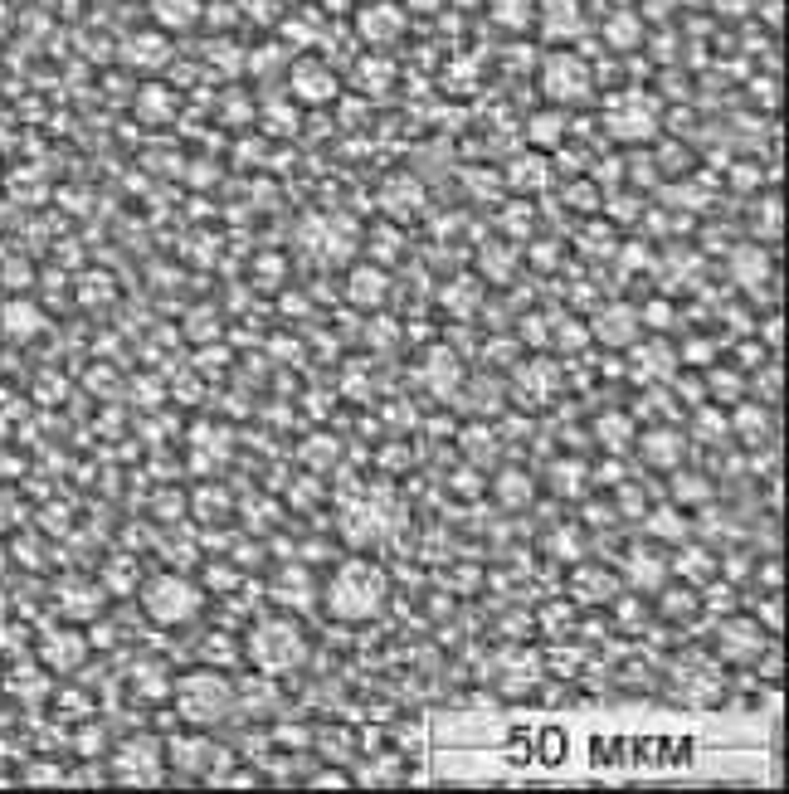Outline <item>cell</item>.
Masks as SVG:
<instances>
[{
  "label": "cell",
  "mask_w": 789,
  "mask_h": 794,
  "mask_svg": "<svg viewBox=\"0 0 789 794\" xmlns=\"http://www.w3.org/2000/svg\"><path fill=\"white\" fill-rule=\"evenodd\" d=\"M293 78H298V98H312V103H317V98H332V78L322 74L317 64H312V69L302 64Z\"/></svg>",
  "instance_id": "obj_24"
},
{
  "label": "cell",
  "mask_w": 789,
  "mask_h": 794,
  "mask_svg": "<svg viewBox=\"0 0 789 794\" xmlns=\"http://www.w3.org/2000/svg\"><path fill=\"white\" fill-rule=\"evenodd\" d=\"M307 653H312V639H307V629H302L293 614H263L259 624L244 634V658L254 663V673L263 678H288V673H298L302 663H307Z\"/></svg>",
  "instance_id": "obj_2"
},
{
  "label": "cell",
  "mask_w": 789,
  "mask_h": 794,
  "mask_svg": "<svg viewBox=\"0 0 789 794\" xmlns=\"http://www.w3.org/2000/svg\"><path fill=\"white\" fill-rule=\"evenodd\" d=\"M580 546H585V536H580V531H556V536H551V551H556L561 561H570Z\"/></svg>",
  "instance_id": "obj_28"
},
{
  "label": "cell",
  "mask_w": 789,
  "mask_h": 794,
  "mask_svg": "<svg viewBox=\"0 0 789 794\" xmlns=\"http://www.w3.org/2000/svg\"><path fill=\"white\" fill-rule=\"evenodd\" d=\"M600 337L609 341V346H629V341L639 337V317H634L629 307H619V312L609 307V312L600 317Z\"/></svg>",
  "instance_id": "obj_18"
},
{
  "label": "cell",
  "mask_w": 789,
  "mask_h": 794,
  "mask_svg": "<svg viewBox=\"0 0 789 794\" xmlns=\"http://www.w3.org/2000/svg\"><path fill=\"white\" fill-rule=\"evenodd\" d=\"M595 434H600V444L609 449V454H624L629 444H634V434H639V424H634V415H600L595 419Z\"/></svg>",
  "instance_id": "obj_15"
},
{
  "label": "cell",
  "mask_w": 789,
  "mask_h": 794,
  "mask_svg": "<svg viewBox=\"0 0 789 794\" xmlns=\"http://www.w3.org/2000/svg\"><path fill=\"white\" fill-rule=\"evenodd\" d=\"M492 492H497V502H502V507H512V512H522L526 502H531V492H536V483L526 478L522 468H502V478L492 483Z\"/></svg>",
  "instance_id": "obj_16"
},
{
  "label": "cell",
  "mask_w": 789,
  "mask_h": 794,
  "mask_svg": "<svg viewBox=\"0 0 789 794\" xmlns=\"http://www.w3.org/2000/svg\"><path fill=\"white\" fill-rule=\"evenodd\" d=\"M39 658H44V668H78L88 658V639L74 629H54L39 643Z\"/></svg>",
  "instance_id": "obj_11"
},
{
  "label": "cell",
  "mask_w": 789,
  "mask_h": 794,
  "mask_svg": "<svg viewBox=\"0 0 789 794\" xmlns=\"http://www.w3.org/2000/svg\"><path fill=\"white\" fill-rule=\"evenodd\" d=\"M142 609H147L151 624L176 629V624L200 619V609H205V590H200L190 575H181V570H161V575H151L147 585H142Z\"/></svg>",
  "instance_id": "obj_4"
},
{
  "label": "cell",
  "mask_w": 789,
  "mask_h": 794,
  "mask_svg": "<svg viewBox=\"0 0 789 794\" xmlns=\"http://www.w3.org/2000/svg\"><path fill=\"white\" fill-rule=\"evenodd\" d=\"M113 780L117 785H156L166 775V746L156 736H132L113 751Z\"/></svg>",
  "instance_id": "obj_5"
},
{
  "label": "cell",
  "mask_w": 789,
  "mask_h": 794,
  "mask_svg": "<svg viewBox=\"0 0 789 794\" xmlns=\"http://www.w3.org/2000/svg\"><path fill=\"white\" fill-rule=\"evenodd\" d=\"M546 93L556 98V103H570V98H580L585 93V64H570V59H551V69H546Z\"/></svg>",
  "instance_id": "obj_14"
},
{
  "label": "cell",
  "mask_w": 789,
  "mask_h": 794,
  "mask_svg": "<svg viewBox=\"0 0 789 794\" xmlns=\"http://www.w3.org/2000/svg\"><path fill=\"white\" fill-rule=\"evenodd\" d=\"M215 756H220V751H215L205 736H176V741L166 746V770H190V775H205Z\"/></svg>",
  "instance_id": "obj_12"
},
{
  "label": "cell",
  "mask_w": 789,
  "mask_h": 794,
  "mask_svg": "<svg viewBox=\"0 0 789 794\" xmlns=\"http://www.w3.org/2000/svg\"><path fill=\"white\" fill-rule=\"evenodd\" d=\"M673 492H677V507H707L716 488H712V478H702V473L673 468Z\"/></svg>",
  "instance_id": "obj_17"
},
{
  "label": "cell",
  "mask_w": 789,
  "mask_h": 794,
  "mask_svg": "<svg viewBox=\"0 0 789 794\" xmlns=\"http://www.w3.org/2000/svg\"><path fill=\"white\" fill-rule=\"evenodd\" d=\"M385 600H390V575L376 561H366V556L341 561L327 575V585H322V609L337 624H366V619H376L385 609Z\"/></svg>",
  "instance_id": "obj_1"
},
{
  "label": "cell",
  "mask_w": 789,
  "mask_h": 794,
  "mask_svg": "<svg viewBox=\"0 0 789 794\" xmlns=\"http://www.w3.org/2000/svg\"><path fill=\"white\" fill-rule=\"evenodd\" d=\"M765 643H770V629L760 624V619H721V629H716V658L721 663H736V668H746V663H755L760 653H765Z\"/></svg>",
  "instance_id": "obj_6"
},
{
  "label": "cell",
  "mask_w": 789,
  "mask_h": 794,
  "mask_svg": "<svg viewBox=\"0 0 789 794\" xmlns=\"http://www.w3.org/2000/svg\"><path fill=\"white\" fill-rule=\"evenodd\" d=\"M614 595H619V575H614V570L585 566L570 575V600H575V605H609Z\"/></svg>",
  "instance_id": "obj_10"
},
{
  "label": "cell",
  "mask_w": 789,
  "mask_h": 794,
  "mask_svg": "<svg viewBox=\"0 0 789 794\" xmlns=\"http://www.w3.org/2000/svg\"><path fill=\"white\" fill-rule=\"evenodd\" d=\"M361 25H366V30H371V35H385V39H395V35H400V25H405V20H400V10H371V15H366V20H361Z\"/></svg>",
  "instance_id": "obj_27"
},
{
  "label": "cell",
  "mask_w": 789,
  "mask_h": 794,
  "mask_svg": "<svg viewBox=\"0 0 789 794\" xmlns=\"http://www.w3.org/2000/svg\"><path fill=\"white\" fill-rule=\"evenodd\" d=\"M731 439H741L746 449H765L770 444V434H775V419L765 405H751V400H736V410H731Z\"/></svg>",
  "instance_id": "obj_9"
},
{
  "label": "cell",
  "mask_w": 789,
  "mask_h": 794,
  "mask_svg": "<svg viewBox=\"0 0 789 794\" xmlns=\"http://www.w3.org/2000/svg\"><path fill=\"white\" fill-rule=\"evenodd\" d=\"M171 702H176L181 721H190L195 731L220 726V721H229L234 717V707H239L234 682H229L220 668H195V673H186V678H176L171 682Z\"/></svg>",
  "instance_id": "obj_3"
},
{
  "label": "cell",
  "mask_w": 789,
  "mask_h": 794,
  "mask_svg": "<svg viewBox=\"0 0 789 794\" xmlns=\"http://www.w3.org/2000/svg\"><path fill=\"white\" fill-rule=\"evenodd\" d=\"M668 570H677V575H687V580H712L716 575V561L707 556V551H697V546H687L682 556H677Z\"/></svg>",
  "instance_id": "obj_23"
},
{
  "label": "cell",
  "mask_w": 789,
  "mask_h": 794,
  "mask_svg": "<svg viewBox=\"0 0 789 794\" xmlns=\"http://www.w3.org/2000/svg\"><path fill=\"white\" fill-rule=\"evenodd\" d=\"M380 293H385V278H380L376 268H361L356 283H351V298H356V303H376Z\"/></svg>",
  "instance_id": "obj_26"
},
{
  "label": "cell",
  "mask_w": 789,
  "mask_h": 794,
  "mask_svg": "<svg viewBox=\"0 0 789 794\" xmlns=\"http://www.w3.org/2000/svg\"><path fill=\"white\" fill-rule=\"evenodd\" d=\"M692 434L702 439V444H726L731 439V419H726V410H702V415L692 419Z\"/></svg>",
  "instance_id": "obj_22"
},
{
  "label": "cell",
  "mask_w": 789,
  "mask_h": 794,
  "mask_svg": "<svg viewBox=\"0 0 789 794\" xmlns=\"http://www.w3.org/2000/svg\"><path fill=\"white\" fill-rule=\"evenodd\" d=\"M546 483H551V492H561V497H575V492L585 488V463H580V458H556Z\"/></svg>",
  "instance_id": "obj_19"
},
{
  "label": "cell",
  "mask_w": 789,
  "mask_h": 794,
  "mask_svg": "<svg viewBox=\"0 0 789 794\" xmlns=\"http://www.w3.org/2000/svg\"><path fill=\"white\" fill-rule=\"evenodd\" d=\"M10 507H15V497H10V492H0V527L20 522V512H10Z\"/></svg>",
  "instance_id": "obj_30"
},
{
  "label": "cell",
  "mask_w": 789,
  "mask_h": 794,
  "mask_svg": "<svg viewBox=\"0 0 789 794\" xmlns=\"http://www.w3.org/2000/svg\"><path fill=\"white\" fill-rule=\"evenodd\" d=\"M682 507H648L643 517H648V536H663V541H682L687 536V522L677 517Z\"/></svg>",
  "instance_id": "obj_21"
},
{
  "label": "cell",
  "mask_w": 789,
  "mask_h": 794,
  "mask_svg": "<svg viewBox=\"0 0 789 794\" xmlns=\"http://www.w3.org/2000/svg\"><path fill=\"white\" fill-rule=\"evenodd\" d=\"M624 575H629V590H658L663 575H668V561L653 546H634L629 561H624Z\"/></svg>",
  "instance_id": "obj_13"
},
{
  "label": "cell",
  "mask_w": 789,
  "mask_h": 794,
  "mask_svg": "<svg viewBox=\"0 0 789 794\" xmlns=\"http://www.w3.org/2000/svg\"><path fill=\"white\" fill-rule=\"evenodd\" d=\"M639 35V25H634V20H629V15H624V20H614V25H609V39H634Z\"/></svg>",
  "instance_id": "obj_29"
},
{
  "label": "cell",
  "mask_w": 789,
  "mask_h": 794,
  "mask_svg": "<svg viewBox=\"0 0 789 794\" xmlns=\"http://www.w3.org/2000/svg\"><path fill=\"white\" fill-rule=\"evenodd\" d=\"M278 605H288V609L312 605V575L307 570H283L278 575Z\"/></svg>",
  "instance_id": "obj_20"
},
{
  "label": "cell",
  "mask_w": 789,
  "mask_h": 794,
  "mask_svg": "<svg viewBox=\"0 0 789 794\" xmlns=\"http://www.w3.org/2000/svg\"><path fill=\"white\" fill-rule=\"evenodd\" d=\"M30 327H39L35 307H30V303H10V307H5V332H10V337H25Z\"/></svg>",
  "instance_id": "obj_25"
},
{
  "label": "cell",
  "mask_w": 789,
  "mask_h": 794,
  "mask_svg": "<svg viewBox=\"0 0 789 794\" xmlns=\"http://www.w3.org/2000/svg\"><path fill=\"white\" fill-rule=\"evenodd\" d=\"M634 444H639L643 463L658 468V473L682 468V454H687V434H677V429H668V424H648V429H639Z\"/></svg>",
  "instance_id": "obj_7"
},
{
  "label": "cell",
  "mask_w": 789,
  "mask_h": 794,
  "mask_svg": "<svg viewBox=\"0 0 789 794\" xmlns=\"http://www.w3.org/2000/svg\"><path fill=\"white\" fill-rule=\"evenodd\" d=\"M536 682H541V658H536L531 648H512V653L497 658V687H502L507 697H522Z\"/></svg>",
  "instance_id": "obj_8"
}]
</instances>
